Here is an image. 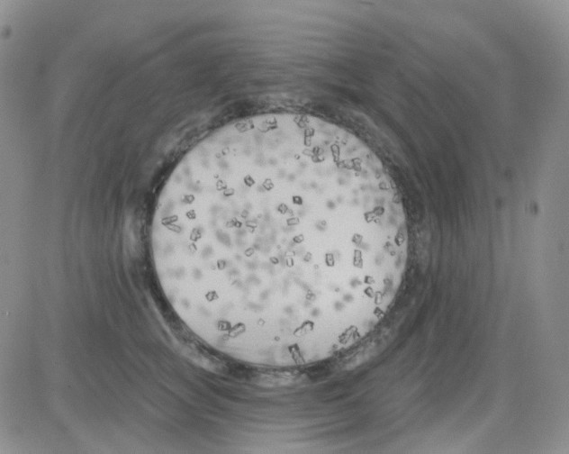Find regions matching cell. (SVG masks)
Returning a JSON list of instances; mask_svg holds the SVG:
<instances>
[{
  "label": "cell",
  "instance_id": "obj_1",
  "mask_svg": "<svg viewBox=\"0 0 569 454\" xmlns=\"http://www.w3.org/2000/svg\"><path fill=\"white\" fill-rule=\"evenodd\" d=\"M155 272L209 348L274 369L357 343L400 286L408 228L374 151L317 116L230 122L194 146L158 197Z\"/></svg>",
  "mask_w": 569,
  "mask_h": 454
}]
</instances>
